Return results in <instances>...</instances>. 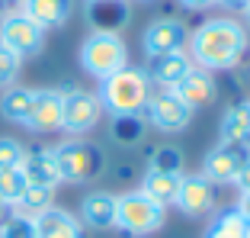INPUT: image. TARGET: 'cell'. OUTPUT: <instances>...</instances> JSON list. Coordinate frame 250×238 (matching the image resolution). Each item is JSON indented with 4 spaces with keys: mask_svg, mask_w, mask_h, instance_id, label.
Wrapping results in <instances>:
<instances>
[{
    "mask_svg": "<svg viewBox=\"0 0 250 238\" xmlns=\"http://www.w3.org/2000/svg\"><path fill=\"white\" fill-rule=\"evenodd\" d=\"M247 48V32L234 20H208L192 36V61L202 71H228Z\"/></svg>",
    "mask_w": 250,
    "mask_h": 238,
    "instance_id": "1",
    "label": "cell"
},
{
    "mask_svg": "<svg viewBox=\"0 0 250 238\" xmlns=\"http://www.w3.org/2000/svg\"><path fill=\"white\" fill-rule=\"evenodd\" d=\"M96 97H100V106L109 110L112 116H141L151 97V81L138 68H122L116 74L103 77V87Z\"/></svg>",
    "mask_w": 250,
    "mask_h": 238,
    "instance_id": "2",
    "label": "cell"
},
{
    "mask_svg": "<svg viewBox=\"0 0 250 238\" xmlns=\"http://www.w3.org/2000/svg\"><path fill=\"white\" fill-rule=\"evenodd\" d=\"M81 68L90 77H109L122 68H128V52H125V42L116 36L112 29H96L83 39L81 45Z\"/></svg>",
    "mask_w": 250,
    "mask_h": 238,
    "instance_id": "3",
    "label": "cell"
},
{
    "mask_svg": "<svg viewBox=\"0 0 250 238\" xmlns=\"http://www.w3.org/2000/svg\"><path fill=\"white\" fill-rule=\"evenodd\" d=\"M52 155L61 180H67V184H83V180L100 177L106 164L100 145H93V142H64V145L52 148Z\"/></svg>",
    "mask_w": 250,
    "mask_h": 238,
    "instance_id": "4",
    "label": "cell"
},
{
    "mask_svg": "<svg viewBox=\"0 0 250 238\" xmlns=\"http://www.w3.org/2000/svg\"><path fill=\"white\" fill-rule=\"evenodd\" d=\"M116 225L128 235H151L164 225V206L147 200L141 190L116 196Z\"/></svg>",
    "mask_w": 250,
    "mask_h": 238,
    "instance_id": "5",
    "label": "cell"
},
{
    "mask_svg": "<svg viewBox=\"0 0 250 238\" xmlns=\"http://www.w3.org/2000/svg\"><path fill=\"white\" fill-rule=\"evenodd\" d=\"M0 45L13 52L16 58H32V55L42 52L45 45V29L39 23H32L22 10H13V13L0 16Z\"/></svg>",
    "mask_w": 250,
    "mask_h": 238,
    "instance_id": "6",
    "label": "cell"
},
{
    "mask_svg": "<svg viewBox=\"0 0 250 238\" xmlns=\"http://www.w3.org/2000/svg\"><path fill=\"white\" fill-rule=\"evenodd\" d=\"M100 116H103V106H100L96 94H87V90H64L61 94V129L64 132H90L100 122Z\"/></svg>",
    "mask_w": 250,
    "mask_h": 238,
    "instance_id": "7",
    "label": "cell"
},
{
    "mask_svg": "<svg viewBox=\"0 0 250 238\" xmlns=\"http://www.w3.org/2000/svg\"><path fill=\"white\" fill-rule=\"evenodd\" d=\"M247 158H250L247 142H221L218 148H212L206 155L202 177H206L208 184H234Z\"/></svg>",
    "mask_w": 250,
    "mask_h": 238,
    "instance_id": "8",
    "label": "cell"
},
{
    "mask_svg": "<svg viewBox=\"0 0 250 238\" xmlns=\"http://www.w3.org/2000/svg\"><path fill=\"white\" fill-rule=\"evenodd\" d=\"M145 110L151 116V122H154V129H161V132H180V129L189 126V119H192V110L173 90H164L157 97H147Z\"/></svg>",
    "mask_w": 250,
    "mask_h": 238,
    "instance_id": "9",
    "label": "cell"
},
{
    "mask_svg": "<svg viewBox=\"0 0 250 238\" xmlns=\"http://www.w3.org/2000/svg\"><path fill=\"white\" fill-rule=\"evenodd\" d=\"M145 52L147 58H154V55H167V52H180L186 42V29L180 20H154L151 26L145 29Z\"/></svg>",
    "mask_w": 250,
    "mask_h": 238,
    "instance_id": "10",
    "label": "cell"
},
{
    "mask_svg": "<svg viewBox=\"0 0 250 238\" xmlns=\"http://www.w3.org/2000/svg\"><path fill=\"white\" fill-rule=\"evenodd\" d=\"M189 71H192V58L186 52H167V55H154L145 74H147V81H157L161 87L173 90Z\"/></svg>",
    "mask_w": 250,
    "mask_h": 238,
    "instance_id": "11",
    "label": "cell"
},
{
    "mask_svg": "<svg viewBox=\"0 0 250 238\" xmlns=\"http://www.w3.org/2000/svg\"><path fill=\"white\" fill-rule=\"evenodd\" d=\"M32 132H55L61 129V90H36L32 113L26 119Z\"/></svg>",
    "mask_w": 250,
    "mask_h": 238,
    "instance_id": "12",
    "label": "cell"
},
{
    "mask_svg": "<svg viewBox=\"0 0 250 238\" xmlns=\"http://www.w3.org/2000/svg\"><path fill=\"white\" fill-rule=\"evenodd\" d=\"M215 203V190L202 174H192V177L180 180V193H177V206L183 209L186 216H202L208 213Z\"/></svg>",
    "mask_w": 250,
    "mask_h": 238,
    "instance_id": "13",
    "label": "cell"
},
{
    "mask_svg": "<svg viewBox=\"0 0 250 238\" xmlns=\"http://www.w3.org/2000/svg\"><path fill=\"white\" fill-rule=\"evenodd\" d=\"M22 174H26V184L32 187H58L61 184V174H58V164H55L52 148H39V151H26L22 158Z\"/></svg>",
    "mask_w": 250,
    "mask_h": 238,
    "instance_id": "14",
    "label": "cell"
},
{
    "mask_svg": "<svg viewBox=\"0 0 250 238\" xmlns=\"http://www.w3.org/2000/svg\"><path fill=\"white\" fill-rule=\"evenodd\" d=\"M173 94H177V97L183 100L189 110H196V106L212 103V97H215V81L208 77V71H202V68H192L189 74H186L183 81L173 87Z\"/></svg>",
    "mask_w": 250,
    "mask_h": 238,
    "instance_id": "15",
    "label": "cell"
},
{
    "mask_svg": "<svg viewBox=\"0 0 250 238\" xmlns=\"http://www.w3.org/2000/svg\"><path fill=\"white\" fill-rule=\"evenodd\" d=\"M36 238H83V232L71 213L52 206L36 216Z\"/></svg>",
    "mask_w": 250,
    "mask_h": 238,
    "instance_id": "16",
    "label": "cell"
},
{
    "mask_svg": "<svg viewBox=\"0 0 250 238\" xmlns=\"http://www.w3.org/2000/svg\"><path fill=\"white\" fill-rule=\"evenodd\" d=\"M71 0H22V13L42 29H58L71 16Z\"/></svg>",
    "mask_w": 250,
    "mask_h": 238,
    "instance_id": "17",
    "label": "cell"
},
{
    "mask_svg": "<svg viewBox=\"0 0 250 238\" xmlns=\"http://www.w3.org/2000/svg\"><path fill=\"white\" fill-rule=\"evenodd\" d=\"M81 216L90 229H112L116 225V196L112 193H90L81 203Z\"/></svg>",
    "mask_w": 250,
    "mask_h": 238,
    "instance_id": "18",
    "label": "cell"
},
{
    "mask_svg": "<svg viewBox=\"0 0 250 238\" xmlns=\"http://www.w3.org/2000/svg\"><path fill=\"white\" fill-rule=\"evenodd\" d=\"M180 180H183V174L147 171V177H145V187H141V193H145L147 200H154L157 206H167V203H177Z\"/></svg>",
    "mask_w": 250,
    "mask_h": 238,
    "instance_id": "19",
    "label": "cell"
},
{
    "mask_svg": "<svg viewBox=\"0 0 250 238\" xmlns=\"http://www.w3.org/2000/svg\"><path fill=\"white\" fill-rule=\"evenodd\" d=\"M32 97H36V90H29V87H7L3 97H0V116L26 126V119L32 113Z\"/></svg>",
    "mask_w": 250,
    "mask_h": 238,
    "instance_id": "20",
    "label": "cell"
},
{
    "mask_svg": "<svg viewBox=\"0 0 250 238\" xmlns=\"http://www.w3.org/2000/svg\"><path fill=\"white\" fill-rule=\"evenodd\" d=\"M221 139L225 142H247L250 139V103H237L221 119Z\"/></svg>",
    "mask_w": 250,
    "mask_h": 238,
    "instance_id": "21",
    "label": "cell"
},
{
    "mask_svg": "<svg viewBox=\"0 0 250 238\" xmlns=\"http://www.w3.org/2000/svg\"><path fill=\"white\" fill-rule=\"evenodd\" d=\"M52 200H55V190L52 187H26L22 190V196L13 203V209L20 213V216H29L36 219L39 213H45V209H52Z\"/></svg>",
    "mask_w": 250,
    "mask_h": 238,
    "instance_id": "22",
    "label": "cell"
},
{
    "mask_svg": "<svg viewBox=\"0 0 250 238\" xmlns=\"http://www.w3.org/2000/svg\"><path fill=\"white\" fill-rule=\"evenodd\" d=\"M206 238H247V222L241 219L237 209H231V213L218 216V222L206 232Z\"/></svg>",
    "mask_w": 250,
    "mask_h": 238,
    "instance_id": "23",
    "label": "cell"
},
{
    "mask_svg": "<svg viewBox=\"0 0 250 238\" xmlns=\"http://www.w3.org/2000/svg\"><path fill=\"white\" fill-rule=\"evenodd\" d=\"M26 174H22V167H0V200L7 203H16L22 196V190H26Z\"/></svg>",
    "mask_w": 250,
    "mask_h": 238,
    "instance_id": "24",
    "label": "cell"
},
{
    "mask_svg": "<svg viewBox=\"0 0 250 238\" xmlns=\"http://www.w3.org/2000/svg\"><path fill=\"white\" fill-rule=\"evenodd\" d=\"M147 171H164V174H183V155L180 148H157L151 158Z\"/></svg>",
    "mask_w": 250,
    "mask_h": 238,
    "instance_id": "25",
    "label": "cell"
},
{
    "mask_svg": "<svg viewBox=\"0 0 250 238\" xmlns=\"http://www.w3.org/2000/svg\"><path fill=\"white\" fill-rule=\"evenodd\" d=\"M0 238H36V219L13 213V219L0 229Z\"/></svg>",
    "mask_w": 250,
    "mask_h": 238,
    "instance_id": "26",
    "label": "cell"
},
{
    "mask_svg": "<svg viewBox=\"0 0 250 238\" xmlns=\"http://www.w3.org/2000/svg\"><path fill=\"white\" fill-rule=\"evenodd\" d=\"M22 158H26V148L20 142L10 135H0V167H20Z\"/></svg>",
    "mask_w": 250,
    "mask_h": 238,
    "instance_id": "27",
    "label": "cell"
},
{
    "mask_svg": "<svg viewBox=\"0 0 250 238\" xmlns=\"http://www.w3.org/2000/svg\"><path fill=\"white\" fill-rule=\"evenodd\" d=\"M16 74H20V58H16L13 52H7V48L0 45V87H3V90L13 87Z\"/></svg>",
    "mask_w": 250,
    "mask_h": 238,
    "instance_id": "28",
    "label": "cell"
},
{
    "mask_svg": "<svg viewBox=\"0 0 250 238\" xmlns=\"http://www.w3.org/2000/svg\"><path fill=\"white\" fill-rule=\"evenodd\" d=\"M237 187H241L244 193H250V158L244 161V167H241V174H237V180H234Z\"/></svg>",
    "mask_w": 250,
    "mask_h": 238,
    "instance_id": "29",
    "label": "cell"
},
{
    "mask_svg": "<svg viewBox=\"0 0 250 238\" xmlns=\"http://www.w3.org/2000/svg\"><path fill=\"white\" fill-rule=\"evenodd\" d=\"M13 203H7V200H0V229H3V225L10 222V219H13Z\"/></svg>",
    "mask_w": 250,
    "mask_h": 238,
    "instance_id": "30",
    "label": "cell"
},
{
    "mask_svg": "<svg viewBox=\"0 0 250 238\" xmlns=\"http://www.w3.org/2000/svg\"><path fill=\"white\" fill-rule=\"evenodd\" d=\"M186 10H208V7H215L218 0H180Z\"/></svg>",
    "mask_w": 250,
    "mask_h": 238,
    "instance_id": "31",
    "label": "cell"
},
{
    "mask_svg": "<svg viewBox=\"0 0 250 238\" xmlns=\"http://www.w3.org/2000/svg\"><path fill=\"white\" fill-rule=\"evenodd\" d=\"M237 213H241V219L250 225V193H241V203H237Z\"/></svg>",
    "mask_w": 250,
    "mask_h": 238,
    "instance_id": "32",
    "label": "cell"
},
{
    "mask_svg": "<svg viewBox=\"0 0 250 238\" xmlns=\"http://www.w3.org/2000/svg\"><path fill=\"white\" fill-rule=\"evenodd\" d=\"M221 7H228V10H244L250 3V0H218Z\"/></svg>",
    "mask_w": 250,
    "mask_h": 238,
    "instance_id": "33",
    "label": "cell"
},
{
    "mask_svg": "<svg viewBox=\"0 0 250 238\" xmlns=\"http://www.w3.org/2000/svg\"><path fill=\"white\" fill-rule=\"evenodd\" d=\"M116 3H125V0H87V7H116Z\"/></svg>",
    "mask_w": 250,
    "mask_h": 238,
    "instance_id": "34",
    "label": "cell"
},
{
    "mask_svg": "<svg viewBox=\"0 0 250 238\" xmlns=\"http://www.w3.org/2000/svg\"><path fill=\"white\" fill-rule=\"evenodd\" d=\"M244 16H247V23H250V3H247V7H244Z\"/></svg>",
    "mask_w": 250,
    "mask_h": 238,
    "instance_id": "35",
    "label": "cell"
},
{
    "mask_svg": "<svg viewBox=\"0 0 250 238\" xmlns=\"http://www.w3.org/2000/svg\"><path fill=\"white\" fill-rule=\"evenodd\" d=\"M247 238H250V225H247Z\"/></svg>",
    "mask_w": 250,
    "mask_h": 238,
    "instance_id": "36",
    "label": "cell"
},
{
    "mask_svg": "<svg viewBox=\"0 0 250 238\" xmlns=\"http://www.w3.org/2000/svg\"><path fill=\"white\" fill-rule=\"evenodd\" d=\"M141 3H147V0H141Z\"/></svg>",
    "mask_w": 250,
    "mask_h": 238,
    "instance_id": "37",
    "label": "cell"
},
{
    "mask_svg": "<svg viewBox=\"0 0 250 238\" xmlns=\"http://www.w3.org/2000/svg\"><path fill=\"white\" fill-rule=\"evenodd\" d=\"M0 3H3V0H0Z\"/></svg>",
    "mask_w": 250,
    "mask_h": 238,
    "instance_id": "38",
    "label": "cell"
}]
</instances>
